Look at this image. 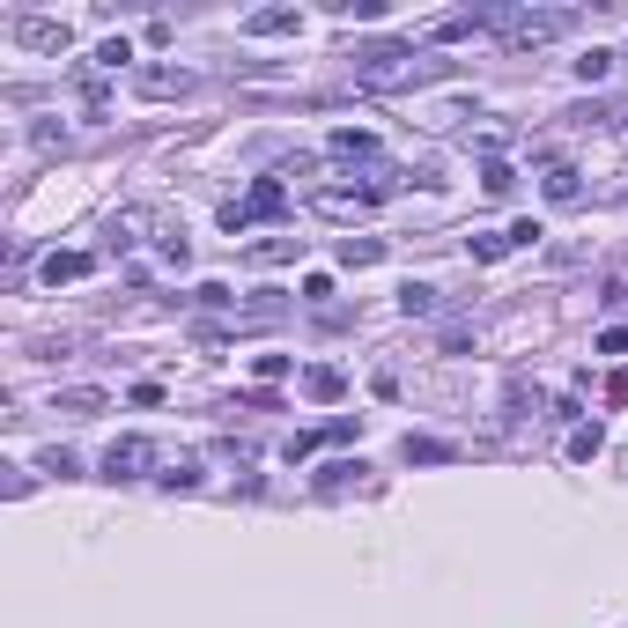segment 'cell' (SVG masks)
<instances>
[{
  "label": "cell",
  "instance_id": "1",
  "mask_svg": "<svg viewBox=\"0 0 628 628\" xmlns=\"http://www.w3.org/2000/svg\"><path fill=\"white\" fill-rule=\"evenodd\" d=\"M436 60H422L414 45H370V52H355V89H414V82H429Z\"/></svg>",
  "mask_w": 628,
  "mask_h": 628
},
{
  "label": "cell",
  "instance_id": "2",
  "mask_svg": "<svg viewBox=\"0 0 628 628\" xmlns=\"http://www.w3.org/2000/svg\"><path fill=\"white\" fill-rule=\"evenodd\" d=\"M577 23V15H562V8H510L503 15V52H540V45H555V37Z\"/></svg>",
  "mask_w": 628,
  "mask_h": 628
},
{
  "label": "cell",
  "instance_id": "3",
  "mask_svg": "<svg viewBox=\"0 0 628 628\" xmlns=\"http://www.w3.org/2000/svg\"><path fill=\"white\" fill-rule=\"evenodd\" d=\"M281 215H289V185H281V178H259L244 200L222 207V230L237 237V230H252V222H281Z\"/></svg>",
  "mask_w": 628,
  "mask_h": 628
},
{
  "label": "cell",
  "instance_id": "4",
  "mask_svg": "<svg viewBox=\"0 0 628 628\" xmlns=\"http://www.w3.org/2000/svg\"><path fill=\"white\" fill-rule=\"evenodd\" d=\"M377 200H385V185H326V193H318L311 207H318L326 222H363Z\"/></svg>",
  "mask_w": 628,
  "mask_h": 628
},
{
  "label": "cell",
  "instance_id": "5",
  "mask_svg": "<svg viewBox=\"0 0 628 628\" xmlns=\"http://www.w3.org/2000/svg\"><path fill=\"white\" fill-rule=\"evenodd\" d=\"M503 15H510V8H459V15H436V23H429V37H436V45H459V37L503 30Z\"/></svg>",
  "mask_w": 628,
  "mask_h": 628
},
{
  "label": "cell",
  "instance_id": "6",
  "mask_svg": "<svg viewBox=\"0 0 628 628\" xmlns=\"http://www.w3.org/2000/svg\"><path fill=\"white\" fill-rule=\"evenodd\" d=\"M148 466H156V444H148V436H119V444L104 451V481H141Z\"/></svg>",
  "mask_w": 628,
  "mask_h": 628
},
{
  "label": "cell",
  "instance_id": "7",
  "mask_svg": "<svg viewBox=\"0 0 628 628\" xmlns=\"http://www.w3.org/2000/svg\"><path fill=\"white\" fill-rule=\"evenodd\" d=\"M126 82H133V97L170 104V97H185V89H193V74H185V67H133Z\"/></svg>",
  "mask_w": 628,
  "mask_h": 628
},
{
  "label": "cell",
  "instance_id": "8",
  "mask_svg": "<svg viewBox=\"0 0 628 628\" xmlns=\"http://www.w3.org/2000/svg\"><path fill=\"white\" fill-rule=\"evenodd\" d=\"M67 23H52V15H23L15 23V45H30V52H67Z\"/></svg>",
  "mask_w": 628,
  "mask_h": 628
},
{
  "label": "cell",
  "instance_id": "9",
  "mask_svg": "<svg viewBox=\"0 0 628 628\" xmlns=\"http://www.w3.org/2000/svg\"><path fill=\"white\" fill-rule=\"evenodd\" d=\"M289 30H303L296 8H259V15H244V37H289Z\"/></svg>",
  "mask_w": 628,
  "mask_h": 628
},
{
  "label": "cell",
  "instance_id": "10",
  "mask_svg": "<svg viewBox=\"0 0 628 628\" xmlns=\"http://www.w3.org/2000/svg\"><path fill=\"white\" fill-rule=\"evenodd\" d=\"M333 156H340V163H377V133L340 126V133H333Z\"/></svg>",
  "mask_w": 628,
  "mask_h": 628
},
{
  "label": "cell",
  "instance_id": "11",
  "mask_svg": "<svg viewBox=\"0 0 628 628\" xmlns=\"http://www.w3.org/2000/svg\"><path fill=\"white\" fill-rule=\"evenodd\" d=\"M303 392H311V399H318V407H333V399H340V392H348V377H340L333 363H318V370H303Z\"/></svg>",
  "mask_w": 628,
  "mask_h": 628
},
{
  "label": "cell",
  "instance_id": "12",
  "mask_svg": "<svg viewBox=\"0 0 628 628\" xmlns=\"http://www.w3.org/2000/svg\"><path fill=\"white\" fill-rule=\"evenodd\" d=\"M547 200H555V207H577V200H584V178H577L569 163H555V170H547Z\"/></svg>",
  "mask_w": 628,
  "mask_h": 628
},
{
  "label": "cell",
  "instance_id": "13",
  "mask_svg": "<svg viewBox=\"0 0 628 628\" xmlns=\"http://www.w3.org/2000/svg\"><path fill=\"white\" fill-rule=\"evenodd\" d=\"M89 266H97L89 252H52V259H45V281H52V289H60V281H82Z\"/></svg>",
  "mask_w": 628,
  "mask_h": 628
},
{
  "label": "cell",
  "instance_id": "14",
  "mask_svg": "<svg viewBox=\"0 0 628 628\" xmlns=\"http://www.w3.org/2000/svg\"><path fill=\"white\" fill-rule=\"evenodd\" d=\"M156 252H163L170 266H185V259H193V244H185V222H156Z\"/></svg>",
  "mask_w": 628,
  "mask_h": 628
},
{
  "label": "cell",
  "instance_id": "15",
  "mask_svg": "<svg viewBox=\"0 0 628 628\" xmlns=\"http://www.w3.org/2000/svg\"><path fill=\"white\" fill-rule=\"evenodd\" d=\"M399 311L407 318H436V289L429 281H407V289H399Z\"/></svg>",
  "mask_w": 628,
  "mask_h": 628
},
{
  "label": "cell",
  "instance_id": "16",
  "mask_svg": "<svg viewBox=\"0 0 628 628\" xmlns=\"http://www.w3.org/2000/svg\"><path fill=\"white\" fill-rule=\"evenodd\" d=\"M340 259H348V266H377L385 244H377V237H340Z\"/></svg>",
  "mask_w": 628,
  "mask_h": 628
},
{
  "label": "cell",
  "instance_id": "17",
  "mask_svg": "<svg viewBox=\"0 0 628 628\" xmlns=\"http://www.w3.org/2000/svg\"><path fill=\"white\" fill-rule=\"evenodd\" d=\"M252 259L259 266H289L296 259V237H266V244H252Z\"/></svg>",
  "mask_w": 628,
  "mask_h": 628
},
{
  "label": "cell",
  "instance_id": "18",
  "mask_svg": "<svg viewBox=\"0 0 628 628\" xmlns=\"http://www.w3.org/2000/svg\"><path fill=\"white\" fill-rule=\"evenodd\" d=\"M466 252H473V259H503V252H518V244L496 237V230H481V237H466Z\"/></svg>",
  "mask_w": 628,
  "mask_h": 628
},
{
  "label": "cell",
  "instance_id": "19",
  "mask_svg": "<svg viewBox=\"0 0 628 628\" xmlns=\"http://www.w3.org/2000/svg\"><path fill=\"white\" fill-rule=\"evenodd\" d=\"M407 459H422V466H436V459H451V444H436V436H407Z\"/></svg>",
  "mask_w": 628,
  "mask_h": 628
},
{
  "label": "cell",
  "instance_id": "20",
  "mask_svg": "<svg viewBox=\"0 0 628 628\" xmlns=\"http://www.w3.org/2000/svg\"><path fill=\"white\" fill-rule=\"evenodd\" d=\"M577 74H584V82H606V74H614V52H584Z\"/></svg>",
  "mask_w": 628,
  "mask_h": 628
},
{
  "label": "cell",
  "instance_id": "21",
  "mask_svg": "<svg viewBox=\"0 0 628 628\" xmlns=\"http://www.w3.org/2000/svg\"><path fill=\"white\" fill-rule=\"evenodd\" d=\"M163 481H170V488H193V481H200V459H170Z\"/></svg>",
  "mask_w": 628,
  "mask_h": 628
},
{
  "label": "cell",
  "instance_id": "22",
  "mask_svg": "<svg viewBox=\"0 0 628 628\" xmlns=\"http://www.w3.org/2000/svg\"><path fill=\"white\" fill-rule=\"evenodd\" d=\"M104 392H60V414H97Z\"/></svg>",
  "mask_w": 628,
  "mask_h": 628
},
{
  "label": "cell",
  "instance_id": "23",
  "mask_svg": "<svg viewBox=\"0 0 628 628\" xmlns=\"http://www.w3.org/2000/svg\"><path fill=\"white\" fill-rule=\"evenodd\" d=\"M481 185H488V193H510L518 178H510V163H488V170H481Z\"/></svg>",
  "mask_w": 628,
  "mask_h": 628
}]
</instances>
